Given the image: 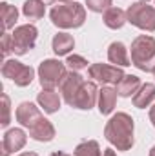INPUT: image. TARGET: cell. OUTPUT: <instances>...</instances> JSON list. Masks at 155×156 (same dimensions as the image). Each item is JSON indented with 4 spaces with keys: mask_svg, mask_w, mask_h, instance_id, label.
I'll list each match as a JSON object with an SVG mask.
<instances>
[{
    "mask_svg": "<svg viewBox=\"0 0 155 156\" xmlns=\"http://www.w3.org/2000/svg\"><path fill=\"white\" fill-rule=\"evenodd\" d=\"M128 22L142 31L153 33L155 31V7L148 5L146 2H135L126 11Z\"/></svg>",
    "mask_w": 155,
    "mask_h": 156,
    "instance_id": "cell-4",
    "label": "cell"
},
{
    "mask_svg": "<svg viewBox=\"0 0 155 156\" xmlns=\"http://www.w3.org/2000/svg\"><path fill=\"white\" fill-rule=\"evenodd\" d=\"M148 156H155V145L150 149V154H148Z\"/></svg>",
    "mask_w": 155,
    "mask_h": 156,
    "instance_id": "cell-32",
    "label": "cell"
},
{
    "mask_svg": "<svg viewBox=\"0 0 155 156\" xmlns=\"http://www.w3.org/2000/svg\"><path fill=\"white\" fill-rule=\"evenodd\" d=\"M29 136L37 142H51L55 138V127L47 118H40L35 125L29 127Z\"/></svg>",
    "mask_w": 155,
    "mask_h": 156,
    "instance_id": "cell-13",
    "label": "cell"
},
{
    "mask_svg": "<svg viewBox=\"0 0 155 156\" xmlns=\"http://www.w3.org/2000/svg\"><path fill=\"white\" fill-rule=\"evenodd\" d=\"M84 82H86V80L80 76L78 73H75V71H70V73L64 75L60 85H59V89H60V94H62V98H64V102H66L68 105H71L75 94L78 93V89L82 87Z\"/></svg>",
    "mask_w": 155,
    "mask_h": 156,
    "instance_id": "cell-10",
    "label": "cell"
},
{
    "mask_svg": "<svg viewBox=\"0 0 155 156\" xmlns=\"http://www.w3.org/2000/svg\"><path fill=\"white\" fill-rule=\"evenodd\" d=\"M102 156H117V153L113 151V149H104V153H102Z\"/></svg>",
    "mask_w": 155,
    "mask_h": 156,
    "instance_id": "cell-29",
    "label": "cell"
},
{
    "mask_svg": "<svg viewBox=\"0 0 155 156\" xmlns=\"http://www.w3.org/2000/svg\"><path fill=\"white\" fill-rule=\"evenodd\" d=\"M11 35H13V53L22 56L35 47L39 29L33 24H22V26L15 27V31Z\"/></svg>",
    "mask_w": 155,
    "mask_h": 156,
    "instance_id": "cell-6",
    "label": "cell"
},
{
    "mask_svg": "<svg viewBox=\"0 0 155 156\" xmlns=\"http://www.w3.org/2000/svg\"><path fill=\"white\" fill-rule=\"evenodd\" d=\"M51 47H53V53L57 56H64V55H70V51L75 47V40L68 33H57L53 37Z\"/></svg>",
    "mask_w": 155,
    "mask_h": 156,
    "instance_id": "cell-19",
    "label": "cell"
},
{
    "mask_svg": "<svg viewBox=\"0 0 155 156\" xmlns=\"http://www.w3.org/2000/svg\"><path fill=\"white\" fill-rule=\"evenodd\" d=\"M64 75H66V64H62L55 58H47V60L40 62L39 82L42 89H55L57 85H60Z\"/></svg>",
    "mask_w": 155,
    "mask_h": 156,
    "instance_id": "cell-5",
    "label": "cell"
},
{
    "mask_svg": "<svg viewBox=\"0 0 155 156\" xmlns=\"http://www.w3.org/2000/svg\"><path fill=\"white\" fill-rule=\"evenodd\" d=\"M131 64L144 71L152 73L155 67V38L150 35H139L131 42Z\"/></svg>",
    "mask_w": 155,
    "mask_h": 156,
    "instance_id": "cell-3",
    "label": "cell"
},
{
    "mask_svg": "<svg viewBox=\"0 0 155 156\" xmlns=\"http://www.w3.org/2000/svg\"><path fill=\"white\" fill-rule=\"evenodd\" d=\"M49 156H71V154H68V153H62V151H55V153H51Z\"/></svg>",
    "mask_w": 155,
    "mask_h": 156,
    "instance_id": "cell-30",
    "label": "cell"
},
{
    "mask_svg": "<svg viewBox=\"0 0 155 156\" xmlns=\"http://www.w3.org/2000/svg\"><path fill=\"white\" fill-rule=\"evenodd\" d=\"M49 18L53 26L60 29H77L86 22V9L78 2H64L57 4L49 11Z\"/></svg>",
    "mask_w": 155,
    "mask_h": 156,
    "instance_id": "cell-2",
    "label": "cell"
},
{
    "mask_svg": "<svg viewBox=\"0 0 155 156\" xmlns=\"http://www.w3.org/2000/svg\"><path fill=\"white\" fill-rule=\"evenodd\" d=\"M18 156H39L37 153H22V154H18Z\"/></svg>",
    "mask_w": 155,
    "mask_h": 156,
    "instance_id": "cell-31",
    "label": "cell"
},
{
    "mask_svg": "<svg viewBox=\"0 0 155 156\" xmlns=\"http://www.w3.org/2000/svg\"><path fill=\"white\" fill-rule=\"evenodd\" d=\"M117 89L102 85V89H99V111L100 115H112L117 105Z\"/></svg>",
    "mask_w": 155,
    "mask_h": 156,
    "instance_id": "cell-14",
    "label": "cell"
},
{
    "mask_svg": "<svg viewBox=\"0 0 155 156\" xmlns=\"http://www.w3.org/2000/svg\"><path fill=\"white\" fill-rule=\"evenodd\" d=\"M73 156H102V151H100L99 142H95V140H84V142H80L75 147Z\"/></svg>",
    "mask_w": 155,
    "mask_h": 156,
    "instance_id": "cell-23",
    "label": "cell"
},
{
    "mask_svg": "<svg viewBox=\"0 0 155 156\" xmlns=\"http://www.w3.org/2000/svg\"><path fill=\"white\" fill-rule=\"evenodd\" d=\"M106 140L117 151H130L135 144L133 138V118L128 113H117L108 120L104 127Z\"/></svg>",
    "mask_w": 155,
    "mask_h": 156,
    "instance_id": "cell-1",
    "label": "cell"
},
{
    "mask_svg": "<svg viewBox=\"0 0 155 156\" xmlns=\"http://www.w3.org/2000/svg\"><path fill=\"white\" fill-rule=\"evenodd\" d=\"M155 100V83H142L141 89L131 96V102L139 109H146Z\"/></svg>",
    "mask_w": 155,
    "mask_h": 156,
    "instance_id": "cell-18",
    "label": "cell"
},
{
    "mask_svg": "<svg viewBox=\"0 0 155 156\" xmlns=\"http://www.w3.org/2000/svg\"><path fill=\"white\" fill-rule=\"evenodd\" d=\"M139 2H148V0H139Z\"/></svg>",
    "mask_w": 155,
    "mask_h": 156,
    "instance_id": "cell-36",
    "label": "cell"
},
{
    "mask_svg": "<svg viewBox=\"0 0 155 156\" xmlns=\"http://www.w3.org/2000/svg\"><path fill=\"white\" fill-rule=\"evenodd\" d=\"M15 116H17V122H20V125H24V127L29 129L31 125H35L40 118H42V113L39 111V107H37L35 104H31V102H22V104L17 107Z\"/></svg>",
    "mask_w": 155,
    "mask_h": 156,
    "instance_id": "cell-12",
    "label": "cell"
},
{
    "mask_svg": "<svg viewBox=\"0 0 155 156\" xmlns=\"http://www.w3.org/2000/svg\"><path fill=\"white\" fill-rule=\"evenodd\" d=\"M152 73H153V76H155V67H153V71H152Z\"/></svg>",
    "mask_w": 155,
    "mask_h": 156,
    "instance_id": "cell-35",
    "label": "cell"
},
{
    "mask_svg": "<svg viewBox=\"0 0 155 156\" xmlns=\"http://www.w3.org/2000/svg\"><path fill=\"white\" fill-rule=\"evenodd\" d=\"M9 53H13V35L4 31V35H2V55H4V58H7Z\"/></svg>",
    "mask_w": 155,
    "mask_h": 156,
    "instance_id": "cell-27",
    "label": "cell"
},
{
    "mask_svg": "<svg viewBox=\"0 0 155 156\" xmlns=\"http://www.w3.org/2000/svg\"><path fill=\"white\" fill-rule=\"evenodd\" d=\"M99 100V89L95 85V82H84L82 87L78 89V93L75 94L71 107L75 109H82V111H89Z\"/></svg>",
    "mask_w": 155,
    "mask_h": 156,
    "instance_id": "cell-9",
    "label": "cell"
},
{
    "mask_svg": "<svg viewBox=\"0 0 155 156\" xmlns=\"http://www.w3.org/2000/svg\"><path fill=\"white\" fill-rule=\"evenodd\" d=\"M60 2H62V4H64V2H73V0H60Z\"/></svg>",
    "mask_w": 155,
    "mask_h": 156,
    "instance_id": "cell-34",
    "label": "cell"
},
{
    "mask_svg": "<svg viewBox=\"0 0 155 156\" xmlns=\"http://www.w3.org/2000/svg\"><path fill=\"white\" fill-rule=\"evenodd\" d=\"M86 5L93 13H102L112 7V0H86Z\"/></svg>",
    "mask_w": 155,
    "mask_h": 156,
    "instance_id": "cell-26",
    "label": "cell"
},
{
    "mask_svg": "<svg viewBox=\"0 0 155 156\" xmlns=\"http://www.w3.org/2000/svg\"><path fill=\"white\" fill-rule=\"evenodd\" d=\"M88 73H89V78H93L100 83H115L117 85L124 78L122 69L117 66H110V64H91Z\"/></svg>",
    "mask_w": 155,
    "mask_h": 156,
    "instance_id": "cell-8",
    "label": "cell"
},
{
    "mask_svg": "<svg viewBox=\"0 0 155 156\" xmlns=\"http://www.w3.org/2000/svg\"><path fill=\"white\" fill-rule=\"evenodd\" d=\"M102 20H104L106 27H110V29H120L128 22V16H126V11H122L120 7H110L108 11H104Z\"/></svg>",
    "mask_w": 155,
    "mask_h": 156,
    "instance_id": "cell-20",
    "label": "cell"
},
{
    "mask_svg": "<svg viewBox=\"0 0 155 156\" xmlns=\"http://www.w3.org/2000/svg\"><path fill=\"white\" fill-rule=\"evenodd\" d=\"M141 78L135 76V75H124V78L117 83V94L122 96V98H130L133 96L139 89H141Z\"/></svg>",
    "mask_w": 155,
    "mask_h": 156,
    "instance_id": "cell-17",
    "label": "cell"
},
{
    "mask_svg": "<svg viewBox=\"0 0 155 156\" xmlns=\"http://www.w3.org/2000/svg\"><path fill=\"white\" fill-rule=\"evenodd\" d=\"M150 122L153 123V127H155V104L150 107Z\"/></svg>",
    "mask_w": 155,
    "mask_h": 156,
    "instance_id": "cell-28",
    "label": "cell"
},
{
    "mask_svg": "<svg viewBox=\"0 0 155 156\" xmlns=\"http://www.w3.org/2000/svg\"><path fill=\"white\" fill-rule=\"evenodd\" d=\"M108 60L115 64L117 67H128L131 66V60L128 56V49L122 42H112L108 47Z\"/></svg>",
    "mask_w": 155,
    "mask_h": 156,
    "instance_id": "cell-16",
    "label": "cell"
},
{
    "mask_svg": "<svg viewBox=\"0 0 155 156\" xmlns=\"http://www.w3.org/2000/svg\"><path fill=\"white\" fill-rule=\"evenodd\" d=\"M0 16H2V26H4V31L15 27V22L18 18V9L7 2H2L0 4Z\"/></svg>",
    "mask_w": 155,
    "mask_h": 156,
    "instance_id": "cell-22",
    "label": "cell"
},
{
    "mask_svg": "<svg viewBox=\"0 0 155 156\" xmlns=\"http://www.w3.org/2000/svg\"><path fill=\"white\" fill-rule=\"evenodd\" d=\"M42 2H44V4H53L55 0H42Z\"/></svg>",
    "mask_w": 155,
    "mask_h": 156,
    "instance_id": "cell-33",
    "label": "cell"
},
{
    "mask_svg": "<svg viewBox=\"0 0 155 156\" xmlns=\"http://www.w3.org/2000/svg\"><path fill=\"white\" fill-rule=\"evenodd\" d=\"M11 102H9V96L6 93H2V120H0V125L2 127H7L9 122H11Z\"/></svg>",
    "mask_w": 155,
    "mask_h": 156,
    "instance_id": "cell-25",
    "label": "cell"
},
{
    "mask_svg": "<svg viewBox=\"0 0 155 156\" xmlns=\"http://www.w3.org/2000/svg\"><path fill=\"white\" fill-rule=\"evenodd\" d=\"M28 142V134L22 129H9L2 138V156H9L11 153L20 151Z\"/></svg>",
    "mask_w": 155,
    "mask_h": 156,
    "instance_id": "cell-11",
    "label": "cell"
},
{
    "mask_svg": "<svg viewBox=\"0 0 155 156\" xmlns=\"http://www.w3.org/2000/svg\"><path fill=\"white\" fill-rule=\"evenodd\" d=\"M37 102L44 109V113H47V115H53L60 109V96L53 89H42L37 96Z\"/></svg>",
    "mask_w": 155,
    "mask_h": 156,
    "instance_id": "cell-15",
    "label": "cell"
},
{
    "mask_svg": "<svg viewBox=\"0 0 155 156\" xmlns=\"http://www.w3.org/2000/svg\"><path fill=\"white\" fill-rule=\"evenodd\" d=\"M2 76L13 80L15 85H18V87H26L33 82L35 71H33V67L24 66L22 62L13 58V60H6L2 64Z\"/></svg>",
    "mask_w": 155,
    "mask_h": 156,
    "instance_id": "cell-7",
    "label": "cell"
},
{
    "mask_svg": "<svg viewBox=\"0 0 155 156\" xmlns=\"http://www.w3.org/2000/svg\"><path fill=\"white\" fill-rule=\"evenodd\" d=\"M64 64L70 67V71H75V73H78V71H82V69L88 67V60L84 56H80V55H70Z\"/></svg>",
    "mask_w": 155,
    "mask_h": 156,
    "instance_id": "cell-24",
    "label": "cell"
},
{
    "mask_svg": "<svg viewBox=\"0 0 155 156\" xmlns=\"http://www.w3.org/2000/svg\"><path fill=\"white\" fill-rule=\"evenodd\" d=\"M22 13L28 20H40L46 13V4L42 0H26L22 5Z\"/></svg>",
    "mask_w": 155,
    "mask_h": 156,
    "instance_id": "cell-21",
    "label": "cell"
}]
</instances>
